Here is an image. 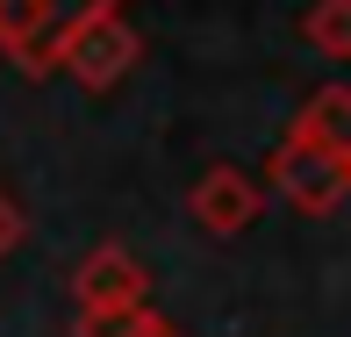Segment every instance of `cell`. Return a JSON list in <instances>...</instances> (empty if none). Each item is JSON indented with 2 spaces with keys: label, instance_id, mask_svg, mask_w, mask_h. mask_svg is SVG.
Returning <instances> with one entry per match:
<instances>
[{
  "label": "cell",
  "instance_id": "ba28073f",
  "mask_svg": "<svg viewBox=\"0 0 351 337\" xmlns=\"http://www.w3.org/2000/svg\"><path fill=\"white\" fill-rule=\"evenodd\" d=\"M301 36L323 58H351V0H315V8L301 14Z\"/></svg>",
  "mask_w": 351,
  "mask_h": 337
},
{
  "label": "cell",
  "instance_id": "3957f363",
  "mask_svg": "<svg viewBox=\"0 0 351 337\" xmlns=\"http://www.w3.org/2000/svg\"><path fill=\"white\" fill-rule=\"evenodd\" d=\"M93 8H122V0H0V58L29 79H51L43 58H51L58 29H72Z\"/></svg>",
  "mask_w": 351,
  "mask_h": 337
},
{
  "label": "cell",
  "instance_id": "5b68a950",
  "mask_svg": "<svg viewBox=\"0 0 351 337\" xmlns=\"http://www.w3.org/2000/svg\"><path fill=\"white\" fill-rule=\"evenodd\" d=\"M186 216L208 237H237V230H251V222L265 216V187L251 180V172H237V165H208L186 187Z\"/></svg>",
  "mask_w": 351,
  "mask_h": 337
},
{
  "label": "cell",
  "instance_id": "8992f818",
  "mask_svg": "<svg viewBox=\"0 0 351 337\" xmlns=\"http://www.w3.org/2000/svg\"><path fill=\"white\" fill-rule=\"evenodd\" d=\"M287 137H308V143H337V151H351V86H344V79L315 86L308 101H301V115L287 122Z\"/></svg>",
  "mask_w": 351,
  "mask_h": 337
},
{
  "label": "cell",
  "instance_id": "7a4b0ae2",
  "mask_svg": "<svg viewBox=\"0 0 351 337\" xmlns=\"http://www.w3.org/2000/svg\"><path fill=\"white\" fill-rule=\"evenodd\" d=\"M265 172H273V194L294 208V216H337L344 194H351V151H337V143L280 137L273 158H265Z\"/></svg>",
  "mask_w": 351,
  "mask_h": 337
},
{
  "label": "cell",
  "instance_id": "6da1fadb",
  "mask_svg": "<svg viewBox=\"0 0 351 337\" xmlns=\"http://www.w3.org/2000/svg\"><path fill=\"white\" fill-rule=\"evenodd\" d=\"M136 58H143V36L130 29V14L122 8H93V14H79L72 29H58L43 72H65L72 86H86V93H115L122 79L136 72Z\"/></svg>",
  "mask_w": 351,
  "mask_h": 337
},
{
  "label": "cell",
  "instance_id": "9c48e42d",
  "mask_svg": "<svg viewBox=\"0 0 351 337\" xmlns=\"http://www.w3.org/2000/svg\"><path fill=\"white\" fill-rule=\"evenodd\" d=\"M22 208H14V194H0V259H14V251H22Z\"/></svg>",
  "mask_w": 351,
  "mask_h": 337
},
{
  "label": "cell",
  "instance_id": "277c9868",
  "mask_svg": "<svg viewBox=\"0 0 351 337\" xmlns=\"http://www.w3.org/2000/svg\"><path fill=\"white\" fill-rule=\"evenodd\" d=\"M151 301V266L130 244H93L72 266V316H108V309H136Z\"/></svg>",
  "mask_w": 351,
  "mask_h": 337
},
{
  "label": "cell",
  "instance_id": "52a82bcc",
  "mask_svg": "<svg viewBox=\"0 0 351 337\" xmlns=\"http://www.w3.org/2000/svg\"><path fill=\"white\" fill-rule=\"evenodd\" d=\"M72 337H186V330L158 316L151 301H136V309H108V316H72Z\"/></svg>",
  "mask_w": 351,
  "mask_h": 337
}]
</instances>
